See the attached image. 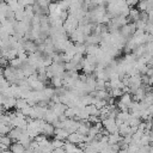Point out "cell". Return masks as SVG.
Masks as SVG:
<instances>
[{"label": "cell", "instance_id": "5b68a950", "mask_svg": "<svg viewBox=\"0 0 153 153\" xmlns=\"http://www.w3.org/2000/svg\"><path fill=\"white\" fill-rule=\"evenodd\" d=\"M68 134H69L68 130L65 129V128H62V127H57L54 130V136L56 139H60V140H66L67 136H68Z\"/></svg>", "mask_w": 153, "mask_h": 153}, {"label": "cell", "instance_id": "52a82bcc", "mask_svg": "<svg viewBox=\"0 0 153 153\" xmlns=\"http://www.w3.org/2000/svg\"><path fill=\"white\" fill-rule=\"evenodd\" d=\"M50 85L54 86L55 88L61 87L63 85V80H62V78L60 75H54V76L50 78Z\"/></svg>", "mask_w": 153, "mask_h": 153}, {"label": "cell", "instance_id": "277c9868", "mask_svg": "<svg viewBox=\"0 0 153 153\" xmlns=\"http://www.w3.org/2000/svg\"><path fill=\"white\" fill-rule=\"evenodd\" d=\"M54 130H55V127L53 126V123L44 121V123H43V126H42V131H41V134H44L47 137H49V136L54 135Z\"/></svg>", "mask_w": 153, "mask_h": 153}, {"label": "cell", "instance_id": "8992f818", "mask_svg": "<svg viewBox=\"0 0 153 153\" xmlns=\"http://www.w3.org/2000/svg\"><path fill=\"white\" fill-rule=\"evenodd\" d=\"M8 151H12L14 153H22V152H25V147L19 141H13V143L10 145Z\"/></svg>", "mask_w": 153, "mask_h": 153}, {"label": "cell", "instance_id": "6da1fadb", "mask_svg": "<svg viewBox=\"0 0 153 153\" xmlns=\"http://www.w3.org/2000/svg\"><path fill=\"white\" fill-rule=\"evenodd\" d=\"M66 140L69 141V142H72V143L79 145L80 142H86V135H82V134H80L79 131L75 130V131L69 133Z\"/></svg>", "mask_w": 153, "mask_h": 153}, {"label": "cell", "instance_id": "7a4b0ae2", "mask_svg": "<svg viewBox=\"0 0 153 153\" xmlns=\"http://www.w3.org/2000/svg\"><path fill=\"white\" fill-rule=\"evenodd\" d=\"M102 124H103V128L108 131V133H114V131H117V123L115 121V118H110V117H106L102 121Z\"/></svg>", "mask_w": 153, "mask_h": 153}, {"label": "cell", "instance_id": "3957f363", "mask_svg": "<svg viewBox=\"0 0 153 153\" xmlns=\"http://www.w3.org/2000/svg\"><path fill=\"white\" fill-rule=\"evenodd\" d=\"M24 130H25V129H22V128H19V127H11V129H10L8 133H7V135L11 137L12 141H18Z\"/></svg>", "mask_w": 153, "mask_h": 153}]
</instances>
